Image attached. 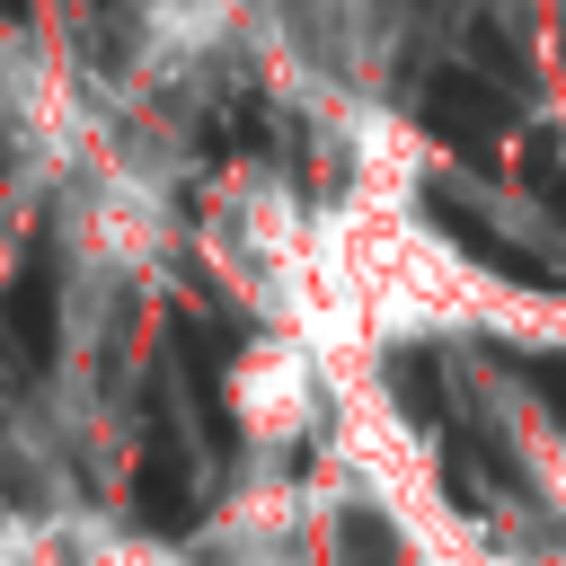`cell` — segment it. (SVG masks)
Here are the masks:
<instances>
[{
    "mask_svg": "<svg viewBox=\"0 0 566 566\" xmlns=\"http://www.w3.org/2000/svg\"><path fill=\"white\" fill-rule=\"evenodd\" d=\"M133 513L142 531H195V460H186V433L168 424V407L150 398V424H142V460H133Z\"/></svg>",
    "mask_w": 566,
    "mask_h": 566,
    "instance_id": "cell-3",
    "label": "cell"
},
{
    "mask_svg": "<svg viewBox=\"0 0 566 566\" xmlns=\"http://www.w3.org/2000/svg\"><path fill=\"white\" fill-rule=\"evenodd\" d=\"M416 115H424V133H433L442 150H460V159L486 168L495 142H504V124H513V97H504V80H486V71H469V62H442V71L424 80Z\"/></svg>",
    "mask_w": 566,
    "mask_h": 566,
    "instance_id": "cell-1",
    "label": "cell"
},
{
    "mask_svg": "<svg viewBox=\"0 0 566 566\" xmlns=\"http://www.w3.org/2000/svg\"><path fill=\"white\" fill-rule=\"evenodd\" d=\"M0 336H9V354H18L27 371H44L53 345H62V265H53L44 239L27 248V265H18L9 292H0Z\"/></svg>",
    "mask_w": 566,
    "mask_h": 566,
    "instance_id": "cell-4",
    "label": "cell"
},
{
    "mask_svg": "<svg viewBox=\"0 0 566 566\" xmlns=\"http://www.w3.org/2000/svg\"><path fill=\"white\" fill-rule=\"evenodd\" d=\"M168 354H177V371H186V398H195V424H203V442L212 451H230V398H221V345L195 327V318H177L168 327Z\"/></svg>",
    "mask_w": 566,
    "mask_h": 566,
    "instance_id": "cell-5",
    "label": "cell"
},
{
    "mask_svg": "<svg viewBox=\"0 0 566 566\" xmlns=\"http://www.w3.org/2000/svg\"><path fill=\"white\" fill-rule=\"evenodd\" d=\"M336 566H398V531L380 513H345L336 522Z\"/></svg>",
    "mask_w": 566,
    "mask_h": 566,
    "instance_id": "cell-7",
    "label": "cell"
},
{
    "mask_svg": "<svg viewBox=\"0 0 566 566\" xmlns=\"http://www.w3.org/2000/svg\"><path fill=\"white\" fill-rule=\"evenodd\" d=\"M389 380H398V407L407 416H433V354H398Z\"/></svg>",
    "mask_w": 566,
    "mask_h": 566,
    "instance_id": "cell-8",
    "label": "cell"
},
{
    "mask_svg": "<svg viewBox=\"0 0 566 566\" xmlns=\"http://www.w3.org/2000/svg\"><path fill=\"white\" fill-rule=\"evenodd\" d=\"M0 168H9V142H0Z\"/></svg>",
    "mask_w": 566,
    "mask_h": 566,
    "instance_id": "cell-9",
    "label": "cell"
},
{
    "mask_svg": "<svg viewBox=\"0 0 566 566\" xmlns=\"http://www.w3.org/2000/svg\"><path fill=\"white\" fill-rule=\"evenodd\" d=\"M522 186H531V203L566 230V142H557L548 124H531V142H522Z\"/></svg>",
    "mask_w": 566,
    "mask_h": 566,
    "instance_id": "cell-6",
    "label": "cell"
},
{
    "mask_svg": "<svg viewBox=\"0 0 566 566\" xmlns=\"http://www.w3.org/2000/svg\"><path fill=\"white\" fill-rule=\"evenodd\" d=\"M424 221L469 256V265H486V274H504V283H531V292H566V265H548V256H531L522 239H504L469 195H451V186H424Z\"/></svg>",
    "mask_w": 566,
    "mask_h": 566,
    "instance_id": "cell-2",
    "label": "cell"
}]
</instances>
